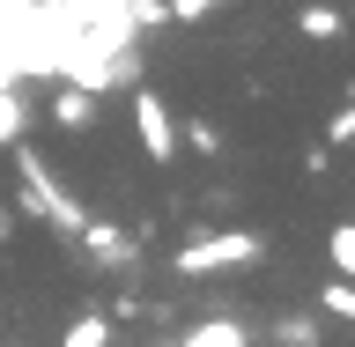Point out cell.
<instances>
[{
	"label": "cell",
	"mask_w": 355,
	"mask_h": 347,
	"mask_svg": "<svg viewBox=\"0 0 355 347\" xmlns=\"http://www.w3.org/2000/svg\"><path fill=\"white\" fill-rule=\"evenodd\" d=\"M326 259H333V274H348V281H355V222H333Z\"/></svg>",
	"instance_id": "obj_12"
},
{
	"label": "cell",
	"mask_w": 355,
	"mask_h": 347,
	"mask_svg": "<svg viewBox=\"0 0 355 347\" xmlns=\"http://www.w3.org/2000/svg\"><path fill=\"white\" fill-rule=\"evenodd\" d=\"M340 96H348V104H355V82H340Z\"/></svg>",
	"instance_id": "obj_16"
},
{
	"label": "cell",
	"mask_w": 355,
	"mask_h": 347,
	"mask_svg": "<svg viewBox=\"0 0 355 347\" xmlns=\"http://www.w3.org/2000/svg\"><path fill=\"white\" fill-rule=\"evenodd\" d=\"M133 141H141L148 163H178V118L163 104V89H148V82H133Z\"/></svg>",
	"instance_id": "obj_3"
},
{
	"label": "cell",
	"mask_w": 355,
	"mask_h": 347,
	"mask_svg": "<svg viewBox=\"0 0 355 347\" xmlns=\"http://www.w3.org/2000/svg\"><path fill=\"white\" fill-rule=\"evenodd\" d=\"M15 177H22V215H37V222H52V229H60L67 244H74V229H82V199L67 193L60 177H52V163H44L37 148H30V141H15Z\"/></svg>",
	"instance_id": "obj_1"
},
{
	"label": "cell",
	"mask_w": 355,
	"mask_h": 347,
	"mask_svg": "<svg viewBox=\"0 0 355 347\" xmlns=\"http://www.w3.org/2000/svg\"><path fill=\"white\" fill-rule=\"evenodd\" d=\"M274 340H282V347H318V340H326V326L304 318V310H288V318H274Z\"/></svg>",
	"instance_id": "obj_11"
},
{
	"label": "cell",
	"mask_w": 355,
	"mask_h": 347,
	"mask_svg": "<svg viewBox=\"0 0 355 347\" xmlns=\"http://www.w3.org/2000/svg\"><path fill=\"white\" fill-rule=\"evenodd\" d=\"M318 310H326V318H355V281L348 274H333V281L318 288Z\"/></svg>",
	"instance_id": "obj_13"
},
{
	"label": "cell",
	"mask_w": 355,
	"mask_h": 347,
	"mask_svg": "<svg viewBox=\"0 0 355 347\" xmlns=\"http://www.w3.org/2000/svg\"><path fill=\"white\" fill-rule=\"evenodd\" d=\"M178 148H193L200 163H215V155L230 148V133H222L215 118H185V126H178Z\"/></svg>",
	"instance_id": "obj_7"
},
{
	"label": "cell",
	"mask_w": 355,
	"mask_h": 347,
	"mask_svg": "<svg viewBox=\"0 0 355 347\" xmlns=\"http://www.w3.org/2000/svg\"><path fill=\"white\" fill-rule=\"evenodd\" d=\"M96 111H104V104H96L89 82H60V96H52V126H60V133H89Z\"/></svg>",
	"instance_id": "obj_5"
},
{
	"label": "cell",
	"mask_w": 355,
	"mask_h": 347,
	"mask_svg": "<svg viewBox=\"0 0 355 347\" xmlns=\"http://www.w3.org/2000/svg\"><path fill=\"white\" fill-rule=\"evenodd\" d=\"M60 347H111V318H104V310H82V318H67Z\"/></svg>",
	"instance_id": "obj_9"
},
{
	"label": "cell",
	"mask_w": 355,
	"mask_h": 347,
	"mask_svg": "<svg viewBox=\"0 0 355 347\" xmlns=\"http://www.w3.org/2000/svg\"><path fill=\"white\" fill-rule=\"evenodd\" d=\"M259 259H266V237H252V229H207V237H193L171 266L185 281H215V274H244V266H259Z\"/></svg>",
	"instance_id": "obj_2"
},
{
	"label": "cell",
	"mask_w": 355,
	"mask_h": 347,
	"mask_svg": "<svg viewBox=\"0 0 355 347\" xmlns=\"http://www.w3.org/2000/svg\"><path fill=\"white\" fill-rule=\"evenodd\" d=\"M15 237V199H0V244Z\"/></svg>",
	"instance_id": "obj_15"
},
{
	"label": "cell",
	"mask_w": 355,
	"mask_h": 347,
	"mask_svg": "<svg viewBox=\"0 0 355 347\" xmlns=\"http://www.w3.org/2000/svg\"><path fill=\"white\" fill-rule=\"evenodd\" d=\"M22 133H30V96L0 82V148H15Z\"/></svg>",
	"instance_id": "obj_8"
},
{
	"label": "cell",
	"mask_w": 355,
	"mask_h": 347,
	"mask_svg": "<svg viewBox=\"0 0 355 347\" xmlns=\"http://www.w3.org/2000/svg\"><path fill=\"white\" fill-rule=\"evenodd\" d=\"M326 148H355V104L333 111V126H326Z\"/></svg>",
	"instance_id": "obj_14"
},
{
	"label": "cell",
	"mask_w": 355,
	"mask_h": 347,
	"mask_svg": "<svg viewBox=\"0 0 355 347\" xmlns=\"http://www.w3.org/2000/svg\"><path fill=\"white\" fill-rule=\"evenodd\" d=\"M8 347H30V340H8Z\"/></svg>",
	"instance_id": "obj_17"
},
{
	"label": "cell",
	"mask_w": 355,
	"mask_h": 347,
	"mask_svg": "<svg viewBox=\"0 0 355 347\" xmlns=\"http://www.w3.org/2000/svg\"><path fill=\"white\" fill-rule=\"evenodd\" d=\"M340 30H348V15H340L333 0H304V8H296V37H311V44H340Z\"/></svg>",
	"instance_id": "obj_6"
},
{
	"label": "cell",
	"mask_w": 355,
	"mask_h": 347,
	"mask_svg": "<svg viewBox=\"0 0 355 347\" xmlns=\"http://www.w3.org/2000/svg\"><path fill=\"white\" fill-rule=\"evenodd\" d=\"M74 244H82V259L104 266V274H133V266H141V237H133V229H111V222H96V215H82Z\"/></svg>",
	"instance_id": "obj_4"
},
{
	"label": "cell",
	"mask_w": 355,
	"mask_h": 347,
	"mask_svg": "<svg viewBox=\"0 0 355 347\" xmlns=\"http://www.w3.org/2000/svg\"><path fill=\"white\" fill-rule=\"evenodd\" d=\"M178 347H244V326H237V318H200Z\"/></svg>",
	"instance_id": "obj_10"
}]
</instances>
